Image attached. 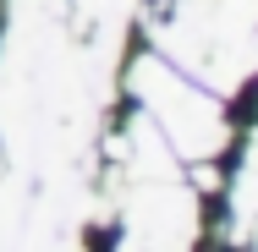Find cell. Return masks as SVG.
<instances>
[{"label":"cell","instance_id":"cell-3","mask_svg":"<svg viewBox=\"0 0 258 252\" xmlns=\"http://www.w3.org/2000/svg\"><path fill=\"white\" fill-rule=\"evenodd\" d=\"M236 208L258 214V137H253V148H247V164H242V181H236Z\"/></svg>","mask_w":258,"mask_h":252},{"label":"cell","instance_id":"cell-1","mask_svg":"<svg viewBox=\"0 0 258 252\" xmlns=\"http://www.w3.org/2000/svg\"><path fill=\"white\" fill-rule=\"evenodd\" d=\"M149 28L176 66L204 71L214 88H236L258 66V0H165Z\"/></svg>","mask_w":258,"mask_h":252},{"label":"cell","instance_id":"cell-2","mask_svg":"<svg viewBox=\"0 0 258 252\" xmlns=\"http://www.w3.org/2000/svg\"><path fill=\"white\" fill-rule=\"evenodd\" d=\"M132 88L138 99L149 104V121L165 137V148H176L181 159H214L225 148V115H220V99H209L204 88H192L176 60L165 55H143L132 66Z\"/></svg>","mask_w":258,"mask_h":252}]
</instances>
